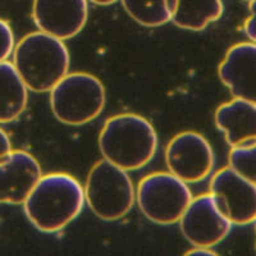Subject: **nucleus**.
<instances>
[{"label":"nucleus","instance_id":"f03ea898","mask_svg":"<svg viewBox=\"0 0 256 256\" xmlns=\"http://www.w3.org/2000/svg\"><path fill=\"white\" fill-rule=\"evenodd\" d=\"M102 158L127 172L148 164L158 150V134L144 116L122 113L110 116L99 134Z\"/></svg>","mask_w":256,"mask_h":256},{"label":"nucleus","instance_id":"6e6552de","mask_svg":"<svg viewBox=\"0 0 256 256\" xmlns=\"http://www.w3.org/2000/svg\"><path fill=\"white\" fill-rule=\"evenodd\" d=\"M178 223L192 246L212 248L230 234L233 226L219 209L212 192L192 198Z\"/></svg>","mask_w":256,"mask_h":256},{"label":"nucleus","instance_id":"f8f14e48","mask_svg":"<svg viewBox=\"0 0 256 256\" xmlns=\"http://www.w3.org/2000/svg\"><path fill=\"white\" fill-rule=\"evenodd\" d=\"M218 74L233 98L256 104V42L246 41L230 46Z\"/></svg>","mask_w":256,"mask_h":256},{"label":"nucleus","instance_id":"412c9836","mask_svg":"<svg viewBox=\"0 0 256 256\" xmlns=\"http://www.w3.org/2000/svg\"><path fill=\"white\" fill-rule=\"evenodd\" d=\"M186 255H206V256H214L216 252L212 250V248H204V246H192L186 252Z\"/></svg>","mask_w":256,"mask_h":256},{"label":"nucleus","instance_id":"2eb2a0df","mask_svg":"<svg viewBox=\"0 0 256 256\" xmlns=\"http://www.w3.org/2000/svg\"><path fill=\"white\" fill-rule=\"evenodd\" d=\"M223 14L222 0H177L172 22L180 28L202 31Z\"/></svg>","mask_w":256,"mask_h":256},{"label":"nucleus","instance_id":"9d476101","mask_svg":"<svg viewBox=\"0 0 256 256\" xmlns=\"http://www.w3.org/2000/svg\"><path fill=\"white\" fill-rule=\"evenodd\" d=\"M38 28L66 41L78 35L88 18V0H34Z\"/></svg>","mask_w":256,"mask_h":256},{"label":"nucleus","instance_id":"423d86ee","mask_svg":"<svg viewBox=\"0 0 256 256\" xmlns=\"http://www.w3.org/2000/svg\"><path fill=\"white\" fill-rule=\"evenodd\" d=\"M192 198L188 184L170 172L146 176L136 190V201L141 212L159 226L178 223Z\"/></svg>","mask_w":256,"mask_h":256},{"label":"nucleus","instance_id":"0eeeda50","mask_svg":"<svg viewBox=\"0 0 256 256\" xmlns=\"http://www.w3.org/2000/svg\"><path fill=\"white\" fill-rule=\"evenodd\" d=\"M214 162L212 145L198 132H180L166 145V163L169 172L186 184L205 180L212 173Z\"/></svg>","mask_w":256,"mask_h":256},{"label":"nucleus","instance_id":"4be33fe9","mask_svg":"<svg viewBox=\"0 0 256 256\" xmlns=\"http://www.w3.org/2000/svg\"><path fill=\"white\" fill-rule=\"evenodd\" d=\"M90 2L96 6H110V4L116 3L118 0H90Z\"/></svg>","mask_w":256,"mask_h":256},{"label":"nucleus","instance_id":"1a4fd4ad","mask_svg":"<svg viewBox=\"0 0 256 256\" xmlns=\"http://www.w3.org/2000/svg\"><path fill=\"white\" fill-rule=\"evenodd\" d=\"M210 192L233 226L256 222V184L234 172L230 166L220 169L210 180Z\"/></svg>","mask_w":256,"mask_h":256},{"label":"nucleus","instance_id":"39448f33","mask_svg":"<svg viewBox=\"0 0 256 256\" xmlns=\"http://www.w3.org/2000/svg\"><path fill=\"white\" fill-rule=\"evenodd\" d=\"M84 191L91 212L106 222L127 216L136 201V190L127 170L104 158L88 172Z\"/></svg>","mask_w":256,"mask_h":256},{"label":"nucleus","instance_id":"ddd939ff","mask_svg":"<svg viewBox=\"0 0 256 256\" xmlns=\"http://www.w3.org/2000/svg\"><path fill=\"white\" fill-rule=\"evenodd\" d=\"M216 124L230 148L256 140V104L233 98L216 110Z\"/></svg>","mask_w":256,"mask_h":256},{"label":"nucleus","instance_id":"4468645a","mask_svg":"<svg viewBox=\"0 0 256 256\" xmlns=\"http://www.w3.org/2000/svg\"><path fill=\"white\" fill-rule=\"evenodd\" d=\"M28 88L12 62L0 63V123H10L24 113Z\"/></svg>","mask_w":256,"mask_h":256},{"label":"nucleus","instance_id":"a211bd4d","mask_svg":"<svg viewBox=\"0 0 256 256\" xmlns=\"http://www.w3.org/2000/svg\"><path fill=\"white\" fill-rule=\"evenodd\" d=\"M14 34L6 20L0 18V63L12 56L14 50Z\"/></svg>","mask_w":256,"mask_h":256},{"label":"nucleus","instance_id":"aec40b11","mask_svg":"<svg viewBox=\"0 0 256 256\" xmlns=\"http://www.w3.org/2000/svg\"><path fill=\"white\" fill-rule=\"evenodd\" d=\"M10 150H12L10 138H9V136L6 134V132L4 131L3 128L0 127V159H2L4 155L8 154Z\"/></svg>","mask_w":256,"mask_h":256},{"label":"nucleus","instance_id":"5701e85b","mask_svg":"<svg viewBox=\"0 0 256 256\" xmlns=\"http://www.w3.org/2000/svg\"><path fill=\"white\" fill-rule=\"evenodd\" d=\"M255 223H256V222H255Z\"/></svg>","mask_w":256,"mask_h":256},{"label":"nucleus","instance_id":"f3484780","mask_svg":"<svg viewBox=\"0 0 256 256\" xmlns=\"http://www.w3.org/2000/svg\"><path fill=\"white\" fill-rule=\"evenodd\" d=\"M228 163L234 172L256 184V140L230 148Z\"/></svg>","mask_w":256,"mask_h":256},{"label":"nucleus","instance_id":"6ab92c4d","mask_svg":"<svg viewBox=\"0 0 256 256\" xmlns=\"http://www.w3.org/2000/svg\"><path fill=\"white\" fill-rule=\"evenodd\" d=\"M248 10H250V16L244 22V35L248 36V38L252 42H256V0H248Z\"/></svg>","mask_w":256,"mask_h":256},{"label":"nucleus","instance_id":"20e7f679","mask_svg":"<svg viewBox=\"0 0 256 256\" xmlns=\"http://www.w3.org/2000/svg\"><path fill=\"white\" fill-rule=\"evenodd\" d=\"M49 92L52 114L67 126L92 122L102 114L106 102L102 82L86 72L67 73Z\"/></svg>","mask_w":256,"mask_h":256},{"label":"nucleus","instance_id":"f257e3e1","mask_svg":"<svg viewBox=\"0 0 256 256\" xmlns=\"http://www.w3.org/2000/svg\"><path fill=\"white\" fill-rule=\"evenodd\" d=\"M84 186L63 172L42 174L24 202L26 216L44 233H56L72 223L84 209Z\"/></svg>","mask_w":256,"mask_h":256},{"label":"nucleus","instance_id":"9b49d317","mask_svg":"<svg viewBox=\"0 0 256 256\" xmlns=\"http://www.w3.org/2000/svg\"><path fill=\"white\" fill-rule=\"evenodd\" d=\"M42 176L40 163L24 150H10L0 159V204L24 205Z\"/></svg>","mask_w":256,"mask_h":256},{"label":"nucleus","instance_id":"dca6fc26","mask_svg":"<svg viewBox=\"0 0 256 256\" xmlns=\"http://www.w3.org/2000/svg\"><path fill=\"white\" fill-rule=\"evenodd\" d=\"M127 14L145 27H159L172 20L177 0H120Z\"/></svg>","mask_w":256,"mask_h":256},{"label":"nucleus","instance_id":"7ed1b4c3","mask_svg":"<svg viewBox=\"0 0 256 256\" xmlns=\"http://www.w3.org/2000/svg\"><path fill=\"white\" fill-rule=\"evenodd\" d=\"M70 60L64 41L42 31L22 38L13 50L16 70L34 92H49L68 73Z\"/></svg>","mask_w":256,"mask_h":256}]
</instances>
